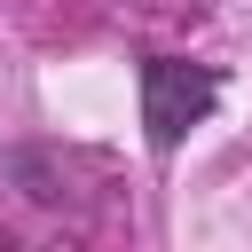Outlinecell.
<instances>
[{"label": "cell", "mask_w": 252, "mask_h": 252, "mask_svg": "<svg viewBox=\"0 0 252 252\" xmlns=\"http://www.w3.org/2000/svg\"><path fill=\"white\" fill-rule=\"evenodd\" d=\"M220 102V71L189 63V55H142V126L150 150H181L189 126H205Z\"/></svg>", "instance_id": "cell-1"}]
</instances>
